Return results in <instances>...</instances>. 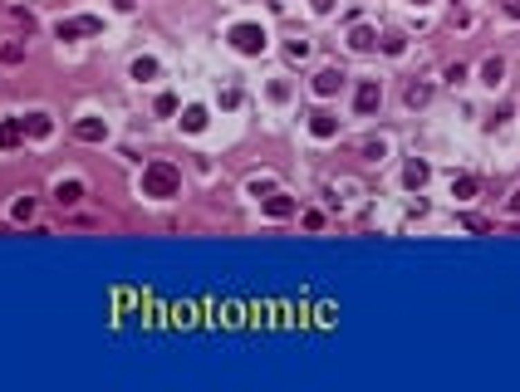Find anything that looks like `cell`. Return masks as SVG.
I'll list each match as a JSON object with an SVG mask.
<instances>
[{"instance_id": "1", "label": "cell", "mask_w": 520, "mask_h": 392, "mask_svg": "<svg viewBox=\"0 0 520 392\" xmlns=\"http://www.w3.org/2000/svg\"><path fill=\"white\" fill-rule=\"evenodd\" d=\"M177 192H182V167L167 162V157H152V162L142 167V196H152V201H172Z\"/></svg>"}, {"instance_id": "2", "label": "cell", "mask_w": 520, "mask_h": 392, "mask_svg": "<svg viewBox=\"0 0 520 392\" xmlns=\"http://www.w3.org/2000/svg\"><path fill=\"white\" fill-rule=\"evenodd\" d=\"M231 44L241 49V54H260V49H266V30H260V25H231Z\"/></svg>"}, {"instance_id": "3", "label": "cell", "mask_w": 520, "mask_h": 392, "mask_svg": "<svg viewBox=\"0 0 520 392\" xmlns=\"http://www.w3.org/2000/svg\"><path fill=\"white\" fill-rule=\"evenodd\" d=\"M74 138L79 142H103V138H109V123H103V118H79L74 123Z\"/></svg>"}, {"instance_id": "4", "label": "cell", "mask_w": 520, "mask_h": 392, "mask_svg": "<svg viewBox=\"0 0 520 392\" xmlns=\"http://www.w3.org/2000/svg\"><path fill=\"white\" fill-rule=\"evenodd\" d=\"M427 177H432V167H427L423 157H412V162L402 167V182H407L412 192H423V187H427Z\"/></svg>"}, {"instance_id": "5", "label": "cell", "mask_w": 520, "mask_h": 392, "mask_svg": "<svg viewBox=\"0 0 520 392\" xmlns=\"http://www.w3.org/2000/svg\"><path fill=\"white\" fill-rule=\"evenodd\" d=\"M378 98H383V88H378V84H358L353 108H358V113H373V108H378Z\"/></svg>"}, {"instance_id": "6", "label": "cell", "mask_w": 520, "mask_h": 392, "mask_svg": "<svg viewBox=\"0 0 520 392\" xmlns=\"http://www.w3.org/2000/svg\"><path fill=\"white\" fill-rule=\"evenodd\" d=\"M20 123V133H30V138H49V128H55V123H49V113H25V118H15Z\"/></svg>"}, {"instance_id": "7", "label": "cell", "mask_w": 520, "mask_h": 392, "mask_svg": "<svg viewBox=\"0 0 520 392\" xmlns=\"http://www.w3.org/2000/svg\"><path fill=\"white\" fill-rule=\"evenodd\" d=\"M55 201L59 206H79L84 201V182H74V177L69 182H55Z\"/></svg>"}, {"instance_id": "8", "label": "cell", "mask_w": 520, "mask_h": 392, "mask_svg": "<svg viewBox=\"0 0 520 392\" xmlns=\"http://www.w3.org/2000/svg\"><path fill=\"white\" fill-rule=\"evenodd\" d=\"M309 133H315V138H334L339 133V118L319 108V113H309Z\"/></svg>"}, {"instance_id": "9", "label": "cell", "mask_w": 520, "mask_h": 392, "mask_svg": "<svg viewBox=\"0 0 520 392\" xmlns=\"http://www.w3.org/2000/svg\"><path fill=\"white\" fill-rule=\"evenodd\" d=\"M334 88H344V69H334V64H329V69H319V74H315V93H334Z\"/></svg>"}, {"instance_id": "10", "label": "cell", "mask_w": 520, "mask_h": 392, "mask_svg": "<svg viewBox=\"0 0 520 392\" xmlns=\"http://www.w3.org/2000/svg\"><path fill=\"white\" fill-rule=\"evenodd\" d=\"M266 211H270V216H290V211H295V201H290L285 192H270V196H266Z\"/></svg>"}, {"instance_id": "11", "label": "cell", "mask_w": 520, "mask_h": 392, "mask_svg": "<svg viewBox=\"0 0 520 392\" xmlns=\"http://www.w3.org/2000/svg\"><path fill=\"white\" fill-rule=\"evenodd\" d=\"M182 128H187V133H201V128H206V108H187V113H182Z\"/></svg>"}, {"instance_id": "12", "label": "cell", "mask_w": 520, "mask_h": 392, "mask_svg": "<svg viewBox=\"0 0 520 392\" xmlns=\"http://www.w3.org/2000/svg\"><path fill=\"white\" fill-rule=\"evenodd\" d=\"M501 74H505V59H486V64H481V79H486L491 88L501 84Z\"/></svg>"}, {"instance_id": "13", "label": "cell", "mask_w": 520, "mask_h": 392, "mask_svg": "<svg viewBox=\"0 0 520 392\" xmlns=\"http://www.w3.org/2000/svg\"><path fill=\"white\" fill-rule=\"evenodd\" d=\"M349 44H353V49H373V44H378V35H373V30H369V25H358V30H353V39H349Z\"/></svg>"}, {"instance_id": "14", "label": "cell", "mask_w": 520, "mask_h": 392, "mask_svg": "<svg viewBox=\"0 0 520 392\" xmlns=\"http://www.w3.org/2000/svg\"><path fill=\"white\" fill-rule=\"evenodd\" d=\"M476 187H481L476 177H456V182H452V196H461V201H466V196H476Z\"/></svg>"}, {"instance_id": "15", "label": "cell", "mask_w": 520, "mask_h": 392, "mask_svg": "<svg viewBox=\"0 0 520 392\" xmlns=\"http://www.w3.org/2000/svg\"><path fill=\"white\" fill-rule=\"evenodd\" d=\"M0 59H6V64H20V59H25V44H20V39H10L6 49H0Z\"/></svg>"}, {"instance_id": "16", "label": "cell", "mask_w": 520, "mask_h": 392, "mask_svg": "<svg viewBox=\"0 0 520 392\" xmlns=\"http://www.w3.org/2000/svg\"><path fill=\"white\" fill-rule=\"evenodd\" d=\"M427 98H432V88H427V84H407V103H412V108L427 103Z\"/></svg>"}, {"instance_id": "17", "label": "cell", "mask_w": 520, "mask_h": 392, "mask_svg": "<svg viewBox=\"0 0 520 392\" xmlns=\"http://www.w3.org/2000/svg\"><path fill=\"white\" fill-rule=\"evenodd\" d=\"M158 74V59H133V79H152Z\"/></svg>"}, {"instance_id": "18", "label": "cell", "mask_w": 520, "mask_h": 392, "mask_svg": "<svg viewBox=\"0 0 520 392\" xmlns=\"http://www.w3.org/2000/svg\"><path fill=\"white\" fill-rule=\"evenodd\" d=\"M10 216H15V221H30V216H35V201H30V196H20V201L10 206Z\"/></svg>"}, {"instance_id": "19", "label": "cell", "mask_w": 520, "mask_h": 392, "mask_svg": "<svg viewBox=\"0 0 520 392\" xmlns=\"http://www.w3.org/2000/svg\"><path fill=\"white\" fill-rule=\"evenodd\" d=\"M15 138H25V133H20V123H10V128L0 123V147H6V142H15Z\"/></svg>"}, {"instance_id": "20", "label": "cell", "mask_w": 520, "mask_h": 392, "mask_svg": "<svg viewBox=\"0 0 520 392\" xmlns=\"http://www.w3.org/2000/svg\"><path fill=\"white\" fill-rule=\"evenodd\" d=\"M383 49L388 54H402V35H383Z\"/></svg>"}, {"instance_id": "21", "label": "cell", "mask_w": 520, "mask_h": 392, "mask_svg": "<svg viewBox=\"0 0 520 392\" xmlns=\"http://www.w3.org/2000/svg\"><path fill=\"white\" fill-rule=\"evenodd\" d=\"M505 15H510V20H520V0H505Z\"/></svg>"}, {"instance_id": "22", "label": "cell", "mask_w": 520, "mask_h": 392, "mask_svg": "<svg viewBox=\"0 0 520 392\" xmlns=\"http://www.w3.org/2000/svg\"><path fill=\"white\" fill-rule=\"evenodd\" d=\"M315 10H334V0H315Z\"/></svg>"}, {"instance_id": "23", "label": "cell", "mask_w": 520, "mask_h": 392, "mask_svg": "<svg viewBox=\"0 0 520 392\" xmlns=\"http://www.w3.org/2000/svg\"><path fill=\"white\" fill-rule=\"evenodd\" d=\"M118 6H123V10H138V0H118Z\"/></svg>"}]
</instances>
